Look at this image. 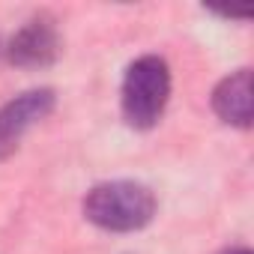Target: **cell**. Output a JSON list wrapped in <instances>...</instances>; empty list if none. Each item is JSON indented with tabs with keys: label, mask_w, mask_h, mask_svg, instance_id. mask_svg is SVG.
<instances>
[{
	"label": "cell",
	"mask_w": 254,
	"mask_h": 254,
	"mask_svg": "<svg viewBox=\"0 0 254 254\" xmlns=\"http://www.w3.org/2000/svg\"><path fill=\"white\" fill-rule=\"evenodd\" d=\"M84 215L102 230L111 233H132L153 221L156 194L150 186L135 180H111L99 183L84 197Z\"/></svg>",
	"instance_id": "obj_1"
},
{
	"label": "cell",
	"mask_w": 254,
	"mask_h": 254,
	"mask_svg": "<svg viewBox=\"0 0 254 254\" xmlns=\"http://www.w3.org/2000/svg\"><path fill=\"white\" fill-rule=\"evenodd\" d=\"M171 99V66L159 54H144L129 63L123 75L120 105L132 129H153Z\"/></svg>",
	"instance_id": "obj_2"
},
{
	"label": "cell",
	"mask_w": 254,
	"mask_h": 254,
	"mask_svg": "<svg viewBox=\"0 0 254 254\" xmlns=\"http://www.w3.org/2000/svg\"><path fill=\"white\" fill-rule=\"evenodd\" d=\"M54 102H57V96L51 87H36V90H27V93L9 99L0 108V159H9L18 150L21 138L39 120H45L54 111Z\"/></svg>",
	"instance_id": "obj_3"
},
{
	"label": "cell",
	"mask_w": 254,
	"mask_h": 254,
	"mask_svg": "<svg viewBox=\"0 0 254 254\" xmlns=\"http://www.w3.org/2000/svg\"><path fill=\"white\" fill-rule=\"evenodd\" d=\"M60 54V36L48 15L30 18L9 42V63L21 69H42L51 66Z\"/></svg>",
	"instance_id": "obj_4"
},
{
	"label": "cell",
	"mask_w": 254,
	"mask_h": 254,
	"mask_svg": "<svg viewBox=\"0 0 254 254\" xmlns=\"http://www.w3.org/2000/svg\"><path fill=\"white\" fill-rule=\"evenodd\" d=\"M212 111L221 123L248 129L254 117V102H251V69H236L227 78L218 81L212 90Z\"/></svg>",
	"instance_id": "obj_5"
},
{
	"label": "cell",
	"mask_w": 254,
	"mask_h": 254,
	"mask_svg": "<svg viewBox=\"0 0 254 254\" xmlns=\"http://www.w3.org/2000/svg\"><path fill=\"white\" fill-rule=\"evenodd\" d=\"M221 254H251V251L248 248H224Z\"/></svg>",
	"instance_id": "obj_6"
}]
</instances>
